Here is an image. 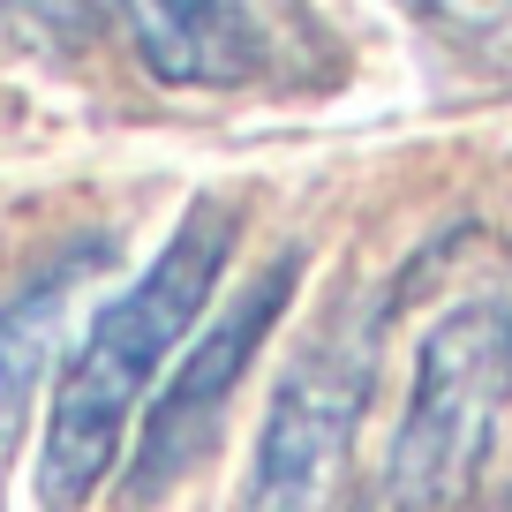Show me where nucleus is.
I'll list each match as a JSON object with an SVG mask.
<instances>
[{
  "mask_svg": "<svg viewBox=\"0 0 512 512\" xmlns=\"http://www.w3.org/2000/svg\"><path fill=\"white\" fill-rule=\"evenodd\" d=\"M384 347V302H354L287 362L249 452L241 512H332Z\"/></svg>",
  "mask_w": 512,
  "mask_h": 512,
  "instance_id": "7ed1b4c3",
  "label": "nucleus"
},
{
  "mask_svg": "<svg viewBox=\"0 0 512 512\" xmlns=\"http://www.w3.org/2000/svg\"><path fill=\"white\" fill-rule=\"evenodd\" d=\"M0 23H8L23 46H46V53H76V46L98 38L91 0H0Z\"/></svg>",
  "mask_w": 512,
  "mask_h": 512,
  "instance_id": "0eeeda50",
  "label": "nucleus"
},
{
  "mask_svg": "<svg viewBox=\"0 0 512 512\" xmlns=\"http://www.w3.org/2000/svg\"><path fill=\"white\" fill-rule=\"evenodd\" d=\"M234 241H241V211L226 196H196L181 211V226L166 234V249L98 309V324L83 332V347L68 354L61 384H53L46 437H38V497H46V512H76L106 482V467L121 460L128 415L144 407L159 362L204 317Z\"/></svg>",
  "mask_w": 512,
  "mask_h": 512,
  "instance_id": "f257e3e1",
  "label": "nucleus"
},
{
  "mask_svg": "<svg viewBox=\"0 0 512 512\" xmlns=\"http://www.w3.org/2000/svg\"><path fill=\"white\" fill-rule=\"evenodd\" d=\"M98 241L91 249H68V256H53L38 279H23L8 302H0V445L23 430V415H31V400H38V384H46V369H53V354H61V339H68V317H76V294H83V279L98 272Z\"/></svg>",
  "mask_w": 512,
  "mask_h": 512,
  "instance_id": "423d86ee",
  "label": "nucleus"
},
{
  "mask_svg": "<svg viewBox=\"0 0 512 512\" xmlns=\"http://www.w3.org/2000/svg\"><path fill=\"white\" fill-rule=\"evenodd\" d=\"M512 400V302H460L430 324L415 354L400 430L384 452L392 512H460L497 445V415Z\"/></svg>",
  "mask_w": 512,
  "mask_h": 512,
  "instance_id": "f03ea898",
  "label": "nucleus"
},
{
  "mask_svg": "<svg viewBox=\"0 0 512 512\" xmlns=\"http://www.w3.org/2000/svg\"><path fill=\"white\" fill-rule=\"evenodd\" d=\"M294 287H302V249L272 256V264H264V272H256L249 287L211 317V332L181 354V369L166 377L159 400H151L144 437H136V452H128V467H121V497H128V505H159L166 490H181V482L219 452L226 407H234V392H241V377H249L256 347H264L272 324L287 317Z\"/></svg>",
  "mask_w": 512,
  "mask_h": 512,
  "instance_id": "20e7f679",
  "label": "nucleus"
},
{
  "mask_svg": "<svg viewBox=\"0 0 512 512\" xmlns=\"http://www.w3.org/2000/svg\"><path fill=\"white\" fill-rule=\"evenodd\" d=\"M128 46L166 91H234L264 68L256 0H113Z\"/></svg>",
  "mask_w": 512,
  "mask_h": 512,
  "instance_id": "39448f33",
  "label": "nucleus"
},
{
  "mask_svg": "<svg viewBox=\"0 0 512 512\" xmlns=\"http://www.w3.org/2000/svg\"><path fill=\"white\" fill-rule=\"evenodd\" d=\"M415 8H430V16H437V8H460V0H415Z\"/></svg>",
  "mask_w": 512,
  "mask_h": 512,
  "instance_id": "6e6552de",
  "label": "nucleus"
},
{
  "mask_svg": "<svg viewBox=\"0 0 512 512\" xmlns=\"http://www.w3.org/2000/svg\"><path fill=\"white\" fill-rule=\"evenodd\" d=\"M347 512H377V505H347Z\"/></svg>",
  "mask_w": 512,
  "mask_h": 512,
  "instance_id": "1a4fd4ad",
  "label": "nucleus"
}]
</instances>
